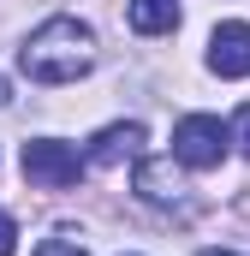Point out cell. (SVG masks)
<instances>
[{
	"label": "cell",
	"instance_id": "obj_4",
	"mask_svg": "<svg viewBox=\"0 0 250 256\" xmlns=\"http://www.w3.org/2000/svg\"><path fill=\"white\" fill-rule=\"evenodd\" d=\"M208 72H220V78H250V24H238V18L214 24V36H208Z\"/></svg>",
	"mask_w": 250,
	"mask_h": 256
},
{
	"label": "cell",
	"instance_id": "obj_6",
	"mask_svg": "<svg viewBox=\"0 0 250 256\" xmlns=\"http://www.w3.org/2000/svg\"><path fill=\"white\" fill-rule=\"evenodd\" d=\"M131 191L143 196V202H179V173H173V161H137Z\"/></svg>",
	"mask_w": 250,
	"mask_h": 256
},
{
	"label": "cell",
	"instance_id": "obj_12",
	"mask_svg": "<svg viewBox=\"0 0 250 256\" xmlns=\"http://www.w3.org/2000/svg\"><path fill=\"white\" fill-rule=\"evenodd\" d=\"M202 256H232V250H202Z\"/></svg>",
	"mask_w": 250,
	"mask_h": 256
},
{
	"label": "cell",
	"instance_id": "obj_9",
	"mask_svg": "<svg viewBox=\"0 0 250 256\" xmlns=\"http://www.w3.org/2000/svg\"><path fill=\"white\" fill-rule=\"evenodd\" d=\"M18 250V226H12V214L0 208V256H12Z\"/></svg>",
	"mask_w": 250,
	"mask_h": 256
},
{
	"label": "cell",
	"instance_id": "obj_8",
	"mask_svg": "<svg viewBox=\"0 0 250 256\" xmlns=\"http://www.w3.org/2000/svg\"><path fill=\"white\" fill-rule=\"evenodd\" d=\"M36 256H90V250H84L78 238H66V232H54V238H42V244H36Z\"/></svg>",
	"mask_w": 250,
	"mask_h": 256
},
{
	"label": "cell",
	"instance_id": "obj_7",
	"mask_svg": "<svg viewBox=\"0 0 250 256\" xmlns=\"http://www.w3.org/2000/svg\"><path fill=\"white\" fill-rule=\"evenodd\" d=\"M125 18L137 36H167V30H179V0H131Z\"/></svg>",
	"mask_w": 250,
	"mask_h": 256
},
{
	"label": "cell",
	"instance_id": "obj_1",
	"mask_svg": "<svg viewBox=\"0 0 250 256\" xmlns=\"http://www.w3.org/2000/svg\"><path fill=\"white\" fill-rule=\"evenodd\" d=\"M18 66H24L30 84H78L96 66V30L78 24V18H48L18 48Z\"/></svg>",
	"mask_w": 250,
	"mask_h": 256
},
{
	"label": "cell",
	"instance_id": "obj_3",
	"mask_svg": "<svg viewBox=\"0 0 250 256\" xmlns=\"http://www.w3.org/2000/svg\"><path fill=\"white\" fill-rule=\"evenodd\" d=\"M24 179L30 185H42V191H66V185H78L84 179V155L78 149H66L54 137H36V143H24Z\"/></svg>",
	"mask_w": 250,
	"mask_h": 256
},
{
	"label": "cell",
	"instance_id": "obj_10",
	"mask_svg": "<svg viewBox=\"0 0 250 256\" xmlns=\"http://www.w3.org/2000/svg\"><path fill=\"white\" fill-rule=\"evenodd\" d=\"M238 143H244V155H250V108H238Z\"/></svg>",
	"mask_w": 250,
	"mask_h": 256
},
{
	"label": "cell",
	"instance_id": "obj_5",
	"mask_svg": "<svg viewBox=\"0 0 250 256\" xmlns=\"http://www.w3.org/2000/svg\"><path fill=\"white\" fill-rule=\"evenodd\" d=\"M137 143H143V126H137V120H125V126H108L96 143H90L84 167H114V161H125V155H137Z\"/></svg>",
	"mask_w": 250,
	"mask_h": 256
},
{
	"label": "cell",
	"instance_id": "obj_2",
	"mask_svg": "<svg viewBox=\"0 0 250 256\" xmlns=\"http://www.w3.org/2000/svg\"><path fill=\"white\" fill-rule=\"evenodd\" d=\"M226 143H232V131L220 126L214 114H190V120L173 126V161L190 167V173H214L226 161Z\"/></svg>",
	"mask_w": 250,
	"mask_h": 256
},
{
	"label": "cell",
	"instance_id": "obj_11",
	"mask_svg": "<svg viewBox=\"0 0 250 256\" xmlns=\"http://www.w3.org/2000/svg\"><path fill=\"white\" fill-rule=\"evenodd\" d=\"M0 108H6V78H0Z\"/></svg>",
	"mask_w": 250,
	"mask_h": 256
}]
</instances>
